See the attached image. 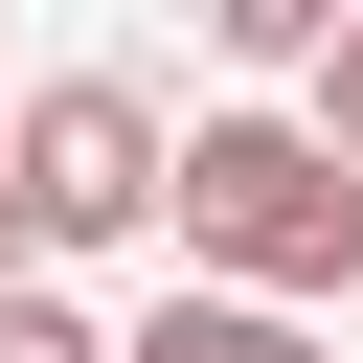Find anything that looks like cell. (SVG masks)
<instances>
[{"instance_id":"1","label":"cell","mask_w":363,"mask_h":363,"mask_svg":"<svg viewBox=\"0 0 363 363\" xmlns=\"http://www.w3.org/2000/svg\"><path fill=\"white\" fill-rule=\"evenodd\" d=\"M159 227H182V272H204V295H250V318L363 295V182H340L295 113H250V91L159 136Z\"/></svg>"},{"instance_id":"4","label":"cell","mask_w":363,"mask_h":363,"mask_svg":"<svg viewBox=\"0 0 363 363\" xmlns=\"http://www.w3.org/2000/svg\"><path fill=\"white\" fill-rule=\"evenodd\" d=\"M318 23H340V0H204V45L250 68V113H272V68H318Z\"/></svg>"},{"instance_id":"5","label":"cell","mask_w":363,"mask_h":363,"mask_svg":"<svg viewBox=\"0 0 363 363\" xmlns=\"http://www.w3.org/2000/svg\"><path fill=\"white\" fill-rule=\"evenodd\" d=\"M295 91H318V113H295V136H318V159H340V182H363V0H340V23H318V68H295Z\"/></svg>"},{"instance_id":"2","label":"cell","mask_w":363,"mask_h":363,"mask_svg":"<svg viewBox=\"0 0 363 363\" xmlns=\"http://www.w3.org/2000/svg\"><path fill=\"white\" fill-rule=\"evenodd\" d=\"M136 227H159V91L136 68H45L0 113V250L68 272V250H136Z\"/></svg>"},{"instance_id":"6","label":"cell","mask_w":363,"mask_h":363,"mask_svg":"<svg viewBox=\"0 0 363 363\" xmlns=\"http://www.w3.org/2000/svg\"><path fill=\"white\" fill-rule=\"evenodd\" d=\"M0 363H113V340H91V318H68L45 272H0Z\"/></svg>"},{"instance_id":"3","label":"cell","mask_w":363,"mask_h":363,"mask_svg":"<svg viewBox=\"0 0 363 363\" xmlns=\"http://www.w3.org/2000/svg\"><path fill=\"white\" fill-rule=\"evenodd\" d=\"M113 363H318V318H250V295H159Z\"/></svg>"}]
</instances>
